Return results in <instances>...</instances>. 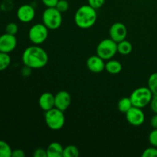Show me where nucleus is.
I'll return each mask as SVG.
<instances>
[{
  "mask_svg": "<svg viewBox=\"0 0 157 157\" xmlns=\"http://www.w3.org/2000/svg\"><path fill=\"white\" fill-rule=\"evenodd\" d=\"M21 61L25 66L32 69H40L48 64V55L44 49L35 44L25 49L21 55Z\"/></svg>",
  "mask_w": 157,
  "mask_h": 157,
  "instance_id": "1",
  "label": "nucleus"
},
{
  "mask_svg": "<svg viewBox=\"0 0 157 157\" xmlns=\"http://www.w3.org/2000/svg\"><path fill=\"white\" fill-rule=\"evenodd\" d=\"M97 19V10L88 4L81 6L75 12V22L80 29H90L96 23Z\"/></svg>",
  "mask_w": 157,
  "mask_h": 157,
  "instance_id": "2",
  "label": "nucleus"
},
{
  "mask_svg": "<svg viewBox=\"0 0 157 157\" xmlns=\"http://www.w3.org/2000/svg\"><path fill=\"white\" fill-rule=\"evenodd\" d=\"M44 121L50 130H59L64 127L65 123V117L64 111L54 107L44 113Z\"/></svg>",
  "mask_w": 157,
  "mask_h": 157,
  "instance_id": "3",
  "label": "nucleus"
},
{
  "mask_svg": "<svg viewBox=\"0 0 157 157\" xmlns=\"http://www.w3.org/2000/svg\"><path fill=\"white\" fill-rule=\"evenodd\" d=\"M153 96V93L148 87H140L132 92L130 98L133 107L144 108L150 104Z\"/></svg>",
  "mask_w": 157,
  "mask_h": 157,
  "instance_id": "4",
  "label": "nucleus"
},
{
  "mask_svg": "<svg viewBox=\"0 0 157 157\" xmlns=\"http://www.w3.org/2000/svg\"><path fill=\"white\" fill-rule=\"evenodd\" d=\"M55 7L46 8L42 14V22L49 30H56L62 24V15Z\"/></svg>",
  "mask_w": 157,
  "mask_h": 157,
  "instance_id": "5",
  "label": "nucleus"
},
{
  "mask_svg": "<svg viewBox=\"0 0 157 157\" xmlns=\"http://www.w3.org/2000/svg\"><path fill=\"white\" fill-rule=\"evenodd\" d=\"M96 53L104 61H108L117 53V43L111 38H105L99 42L96 48Z\"/></svg>",
  "mask_w": 157,
  "mask_h": 157,
  "instance_id": "6",
  "label": "nucleus"
},
{
  "mask_svg": "<svg viewBox=\"0 0 157 157\" xmlns=\"http://www.w3.org/2000/svg\"><path fill=\"white\" fill-rule=\"evenodd\" d=\"M49 29L43 23H37L32 25L29 32V38L34 44H42L48 36Z\"/></svg>",
  "mask_w": 157,
  "mask_h": 157,
  "instance_id": "7",
  "label": "nucleus"
},
{
  "mask_svg": "<svg viewBox=\"0 0 157 157\" xmlns=\"http://www.w3.org/2000/svg\"><path fill=\"white\" fill-rule=\"evenodd\" d=\"M126 119L127 122L134 127H139L142 125L145 121V115L142 108L136 107H132L127 113H125Z\"/></svg>",
  "mask_w": 157,
  "mask_h": 157,
  "instance_id": "8",
  "label": "nucleus"
},
{
  "mask_svg": "<svg viewBox=\"0 0 157 157\" xmlns=\"http://www.w3.org/2000/svg\"><path fill=\"white\" fill-rule=\"evenodd\" d=\"M110 38H111L115 42L118 43L120 41L125 40L127 35V29L122 22L113 23L109 30Z\"/></svg>",
  "mask_w": 157,
  "mask_h": 157,
  "instance_id": "9",
  "label": "nucleus"
},
{
  "mask_svg": "<svg viewBox=\"0 0 157 157\" xmlns=\"http://www.w3.org/2000/svg\"><path fill=\"white\" fill-rule=\"evenodd\" d=\"M17 45V39L15 35L5 33L0 35V52L10 53L13 52Z\"/></svg>",
  "mask_w": 157,
  "mask_h": 157,
  "instance_id": "10",
  "label": "nucleus"
},
{
  "mask_svg": "<svg viewBox=\"0 0 157 157\" xmlns=\"http://www.w3.org/2000/svg\"><path fill=\"white\" fill-rule=\"evenodd\" d=\"M17 18L23 23H29L34 19L35 16V10L31 5L24 4L17 10Z\"/></svg>",
  "mask_w": 157,
  "mask_h": 157,
  "instance_id": "11",
  "label": "nucleus"
},
{
  "mask_svg": "<svg viewBox=\"0 0 157 157\" xmlns=\"http://www.w3.org/2000/svg\"><path fill=\"white\" fill-rule=\"evenodd\" d=\"M71 98L70 94L66 90H60L55 95V107L65 111L70 106Z\"/></svg>",
  "mask_w": 157,
  "mask_h": 157,
  "instance_id": "12",
  "label": "nucleus"
},
{
  "mask_svg": "<svg viewBox=\"0 0 157 157\" xmlns=\"http://www.w3.org/2000/svg\"><path fill=\"white\" fill-rule=\"evenodd\" d=\"M105 64L104 60L102 59L98 55H92L89 57L87 60V67L90 71L93 73H101L105 70Z\"/></svg>",
  "mask_w": 157,
  "mask_h": 157,
  "instance_id": "13",
  "label": "nucleus"
},
{
  "mask_svg": "<svg viewBox=\"0 0 157 157\" xmlns=\"http://www.w3.org/2000/svg\"><path fill=\"white\" fill-rule=\"evenodd\" d=\"M38 105L44 112L55 107V95L50 92L41 94L38 99Z\"/></svg>",
  "mask_w": 157,
  "mask_h": 157,
  "instance_id": "14",
  "label": "nucleus"
},
{
  "mask_svg": "<svg viewBox=\"0 0 157 157\" xmlns=\"http://www.w3.org/2000/svg\"><path fill=\"white\" fill-rule=\"evenodd\" d=\"M64 147L60 143L52 142L46 149L47 157H63Z\"/></svg>",
  "mask_w": 157,
  "mask_h": 157,
  "instance_id": "15",
  "label": "nucleus"
},
{
  "mask_svg": "<svg viewBox=\"0 0 157 157\" xmlns=\"http://www.w3.org/2000/svg\"><path fill=\"white\" fill-rule=\"evenodd\" d=\"M105 70L111 75H117L122 71V64L116 60H108L105 64Z\"/></svg>",
  "mask_w": 157,
  "mask_h": 157,
  "instance_id": "16",
  "label": "nucleus"
},
{
  "mask_svg": "<svg viewBox=\"0 0 157 157\" xmlns=\"http://www.w3.org/2000/svg\"><path fill=\"white\" fill-rule=\"evenodd\" d=\"M133 50L132 44L127 40H123L117 43V52L122 55H127Z\"/></svg>",
  "mask_w": 157,
  "mask_h": 157,
  "instance_id": "17",
  "label": "nucleus"
},
{
  "mask_svg": "<svg viewBox=\"0 0 157 157\" xmlns=\"http://www.w3.org/2000/svg\"><path fill=\"white\" fill-rule=\"evenodd\" d=\"M132 107H133V104H132L130 97L129 98H123L118 101L117 108L121 113H126Z\"/></svg>",
  "mask_w": 157,
  "mask_h": 157,
  "instance_id": "18",
  "label": "nucleus"
},
{
  "mask_svg": "<svg viewBox=\"0 0 157 157\" xmlns=\"http://www.w3.org/2000/svg\"><path fill=\"white\" fill-rule=\"evenodd\" d=\"M79 155V150L76 146L68 145L64 148L63 157H78Z\"/></svg>",
  "mask_w": 157,
  "mask_h": 157,
  "instance_id": "19",
  "label": "nucleus"
},
{
  "mask_svg": "<svg viewBox=\"0 0 157 157\" xmlns=\"http://www.w3.org/2000/svg\"><path fill=\"white\" fill-rule=\"evenodd\" d=\"M12 150L6 141L0 140V157H12Z\"/></svg>",
  "mask_w": 157,
  "mask_h": 157,
  "instance_id": "20",
  "label": "nucleus"
},
{
  "mask_svg": "<svg viewBox=\"0 0 157 157\" xmlns=\"http://www.w3.org/2000/svg\"><path fill=\"white\" fill-rule=\"evenodd\" d=\"M11 64V58L9 53L0 52V71L6 70Z\"/></svg>",
  "mask_w": 157,
  "mask_h": 157,
  "instance_id": "21",
  "label": "nucleus"
},
{
  "mask_svg": "<svg viewBox=\"0 0 157 157\" xmlns=\"http://www.w3.org/2000/svg\"><path fill=\"white\" fill-rule=\"evenodd\" d=\"M148 87L153 95H157V72H154L149 77Z\"/></svg>",
  "mask_w": 157,
  "mask_h": 157,
  "instance_id": "22",
  "label": "nucleus"
},
{
  "mask_svg": "<svg viewBox=\"0 0 157 157\" xmlns=\"http://www.w3.org/2000/svg\"><path fill=\"white\" fill-rule=\"evenodd\" d=\"M67 1L68 0H58L55 8L61 13L66 12L69 9V4Z\"/></svg>",
  "mask_w": 157,
  "mask_h": 157,
  "instance_id": "23",
  "label": "nucleus"
},
{
  "mask_svg": "<svg viewBox=\"0 0 157 157\" xmlns=\"http://www.w3.org/2000/svg\"><path fill=\"white\" fill-rule=\"evenodd\" d=\"M18 31V27L15 22H9L6 26V32L10 35H15Z\"/></svg>",
  "mask_w": 157,
  "mask_h": 157,
  "instance_id": "24",
  "label": "nucleus"
},
{
  "mask_svg": "<svg viewBox=\"0 0 157 157\" xmlns=\"http://www.w3.org/2000/svg\"><path fill=\"white\" fill-rule=\"evenodd\" d=\"M142 157H157V147L147 148L142 153Z\"/></svg>",
  "mask_w": 157,
  "mask_h": 157,
  "instance_id": "25",
  "label": "nucleus"
},
{
  "mask_svg": "<svg viewBox=\"0 0 157 157\" xmlns=\"http://www.w3.org/2000/svg\"><path fill=\"white\" fill-rule=\"evenodd\" d=\"M89 6L93 7L96 10L102 7L105 3V0H87Z\"/></svg>",
  "mask_w": 157,
  "mask_h": 157,
  "instance_id": "26",
  "label": "nucleus"
},
{
  "mask_svg": "<svg viewBox=\"0 0 157 157\" xmlns=\"http://www.w3.org/2000/svg\"><path fill=\"white\" fill-rule=\"evenodd\" d=\"M149 142L153 147H157V129H153L149 135Z\"/></svg>",
  "mask_w": 157,
  "mask_h": 157,
  "instance_id": "27",
  "label": "nucleus"
},
{
  "mask_svg": "<svg viewBox=\"0 0 157 157\" xmlns=\"http://www.w3.org/2000/svg\"><path fill=\"white\" fill-rule=\"evenodd\" d=\"M34 157H47V152L46 150L42 148H38L35 150L33 153Z\"/></svg>",
  "mask_w": 157,
  "mask_h": 157,
  "instance_id": "28",
  "label": "nucleus"
},
{
  "mask_svg": "<svg viewBox=\"0 0 157 157\" xmlns=\"http://www.w3.org/2000/svg\"><path fill=\"white\" fill-rule=\"evenodd\" d=\"M150 109L154 113H157V95H153L150 104Z\"/></svg>",
  "mask_w": 157,
  "mask_h": 157,
  "instance_id": "29",
  "label": "nucleus"
},
{
  "mask_svg": "<svg viewBox=\"0 0 157 157\" xmlns=\"http://www.w3.org/2000/svg\"><path fill=\"white\" fill-rule=\"evenodd\" d=\"M25 153L24 150H21V149H15V150H12V157H25Z\"/></svg>",
  "mask_w": 157,
  "mask_h": 157,
  "instance_id": "30",
  "label": "nucleus"
},
{
  "mask_svg": "<svg viewBox=\"0 0 157 157\" xmlns=\"http://www.w3.org/2000/svg\"><path fill=\"white\" fill-rule=\"evenodd\" d=\"M43 4L46 6L47 8L51 7H55L58 3V0H41Z\"/></svg>",
  "mask_w": 157,
  "mask_h": 157,
  "instance_id": "31",
  "label": "nucleus"
},
{
  "mask_svg": "<svg viewBox=\"0 0 157 157\" xmlns=\"http://www.w3.org/2000/svg\"><path fill=\"white\" fill-rule=\"evenodd\" d=\"M150 125L153 129H157V113H155L150 119Z\"/></svg>",
  "mask_w": 157,
  "mask_h": 157,
  "instance_id": "32",
  "label": "nucleus"
}]
</instances>
